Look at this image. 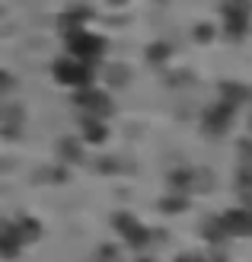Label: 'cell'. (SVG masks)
<instances>
[{
  "label": "cell",
  "mask_w": 252,
  "mask_h": 262,
  "mask_svg": "<svg viewBox=\"0 0 252 262\" xmlns=\"http://www.w3.org/2000/svg\"><path fill=\"white\" fill-rule=\"evenodd\" d=\"M13 227H16V233H19L22 243H32V240L42 237V227H38V221H32V217H22V221H16Z\"/></svg>",
  "instance_id": "10"
},
{
  "label": "cell",
  "mask_w": 252,
  "mask_h": 262,
  "mask_svg": "<svg viewBox=\"0 0 252 262\" xmlns=\"http://www.w3.org/2000/svg\"><path fill=\"white\" fill-rule=\"evenodd\" d=\"M220 224H223V233L246 237V233H252V214L249 211H227L220 217Z\"/></svg>",
  "instance_id": "7"
},
{
  "label": "cell",
  "mask_w": 252,
  "mask_h": 262,
  "mask_svg": "<svg viewBox=\"0 0 252 262\" xmlns=\"http://www.w3.org/2000/svg\"><path fill=\"white\" fill-rule=\"evenodd\" d=\"M230 122H233V106H227V102H214L208 112H204V131L211 138H220L230 131Z\"/></svg>",
  "instance_id": "6"
},
{
  "label": "cell",
  "mask_w": 252,
  "mask_h": 262,
  "mask_svg": "<svg viewBox=\"0 0 252 262\" xmlns=\"http://www.w3.org/2000/svg\"><path fill=\"white\" fill-rule=\"evenodd\" d=\"M61 157H64V160H74V163H77V160L83 157V154H80V144H77V141H61Z\"/></svg>",
  "instance_id": "11"
},
{
  "label": "cell",
  "mask_w": 252,
  "mask_h": 262,
  "mask_svg": "<svg viewBox=\"0 0 252 262\" xmlns=\"http://www.w3.org/2000/svg\"><path fill=\"white\" fill-rule=\"evenodd\" d=\"M195 38H201V42H208V38H211V29H208V26H201V29H195Z\"/></svg>",
  "instance_id": "13"
},
{
  "label": "cell",
  "mask_w": 252,
  "mask_h": 262,
  "mask_svg": "<svg viewBox=\"0 0 252 262\" xmlns=\"http://www.w3.org/2000/svg\"><path fill=\"white\" fill-rule=\"evenodd\" d=\"M169 55V48L166 45H153V51H150V61H163Z\"/></svg>",
  "instance_id": "12"
},
{
  "label": "cell",
  "mask_w": 252,
  "mask_h": 262,
  "mask_svg": "<svg viewBox=\"0 0 252 262\" xmlns=\"http://www.w3.org/2000/svg\"><path fill=\"white\" fill-rule=\"evenodd\" d=\"M67 48H71V58L89 64V61H99V58H102L105 42H102L99 35H93V32H86V29H80V26H77V29L67 35Z\"/></svg>",
  "instance_id": "3"
},
{
  "label": "cell",
  "mask_w": 252,
  "mask_h": 262,
  "mask_svg": "<svg viewBox=\"0 0 252 262\" xmlns=\"http://www.w3.org/2000/svg\"><path fill=\"white\" fill-rule=\"evenodd\" d=\"M77 106H80L89 119H105V115L112 112V99H109V93H102V90H96V86H80L77 90Z\"/></svg>",
  "instance_id": "5"
},
{
  "label": "cell",
  "mask_w": 252,
  "mask_h": 262,
  "mask_svg": "<svg viewBox=\"0 0 252 262\" xmlns=\"http://www.w3.org/2000/svg\"><path fill=\"white\" fill-rule=\"evenodd\" d=\"M51 74H55V80L61 86H74V90H80V86H89L93 80V71H89V64L83 61H77V58H58L55 61V68H51Z\"/></svg>",
  "instance_id": "2"
},
{
  "label": "cell",
  "mask_w": 252,
  "mask_h": 262,
  "mask_svg": "<svg viewBox=\"0 0 252 262\" xmlns=\"http://www.w3.org/2000/svg\"><path fill=\"white\" fill-rule=\"evenodd\" d=\"M223 35L240 42L249 35V4L246 0H223Z\"/></svg>",
  "instance_id": "1"
},
{
  "label": "cell",
  "mask_w": 252,
  "mask_h": 262,
  "mask_svg": "<svg viewBox=\"0 0 252 262\" xmlns=\"http://www.w3.org/2000/svg\"><path fill=\"white\" fill-rule=\"evenodd\" d=\"M22 250V240H19V233H16V227H10V224H4L0 227V256H7V259H13Z\"/></svg>",
  "instance_id": "8"
},
{
  "label": "cell",
  "mask_w": 252,
  "mask_h": 262,
  "mask_svg": "<svg viewBox=\"0 0 252 262\" xmlns=\"http://www.w3.org/2000/svg\"><path fill=\"white\" fill-rule=\"evenodd\" d=\"M179 262H204V259H198V256H189V259H185V256H182Z\"/></svg>",
  "instance_id": "14"
},
{
  "label": "cell",
  "mask_w": 252,
  "mask_h": 262,
  "mask_svg": "<svg viewBox=\"0 0 252 262\" xmlns=\"http://www.w3.org/2000/svg\"><path fill=\"white\" fill-rule=\"evenodd\" d=\"M112 224H115V230H118V233H122L125 246H131V250H144V246H147L150 233H147V227H144L134 214L122 211V214H115V217H112Z\"/></svg>",
  "instance_id": "4"
},
{
  "label": "cell",
  "mask_w": 252,
  "mask_h": 262,
  "mask_svg": "<svg viewBox=\"0 0 252 262\" xmlns=\"http://www.w3.org/2000/svg\"><path fill=\"white\" fill-rule=\"evenodd\" d=\"M83 135L89 144H102L105 138H109V128L102 125V119H89L86 115V122H83Z\"/></svg>",
  "instance_id": "9"
}]
</instances>
